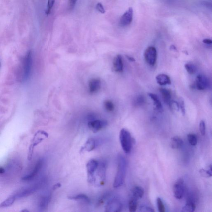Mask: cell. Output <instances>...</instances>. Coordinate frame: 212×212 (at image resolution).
Here are the masks:
<instances>
[{"mask_svg":"<svg viewBox=\"0 0 212 212\" xmlns=\"http://www.w3.org/2000/svg\"><path fill=\"white\" fill-rule=\"evenodd\" d=\"M127 168L126 159L122 155H120L118 157L117 171L113 181V187L117 188L123 185L126 177Z\"/></svg>","mask_w":212,"mask_h":212,"instance_id":"1","label":"cell"},{"mask_svg":"<svg viewBox=\"0 0 212 212\" xmlns=\"http://www.w3.org/2000/svg\"><path fill=\"white\" fill-rule=\"evenodd\" d=\"M119 140L124 151L126 153H130L132 146V140L130 133L127 130L122 128L119 134Z\"/></svg>","mask_w":212,"mask_h":212,"instance_id":"2","label":"cell"},{"mask_svg":"<svg viewBox=\"0 0 212 212\" xmlns=\"http://www.w3.org/2000/svg\"><path fill=\"white\" fill-rule=\"evenodd\" d=\"M106 164L105 162L99 163L98 167L95 174L93 184L100 187L105 184L106 178Z\"/></svg>","mask_w":212,"mask_h":212,"instance_id":"3","label":"cell"},{"mask_svg":"<svg viewBox=\"0 0 212 212\" xmlns=\"http://www.w3.org/2000/svg\"><path fill=\"white\" fill-rule=\"evenodd\" d=\"M48 133L44 131H39L36 133L29 148L27 156L29 160H31L32 159L34 148L45 139L48 138Z\"/></svg>","mask_w":212,"mask_h":212,"instance_id":"4","label":"cell"},{"mask_svg":"<svg viewBox=\"0 0 212 212\" xmlns=\"http://www.w3.org/2000/svg\"><path fill=\"white\" fill-rule=\"evenodd\" d=\"M45 182V179H42V180H40V181L38 182L33 185L24 188L23 189H22L20 191V192H18L17 194H15L16 198L25 197L31 195L36 191L38 190V189H39L40 188L44 185Z\"/></svg>","mask_w":212,"mask_h":212,"instance_id":"5","label":"cell"},{"mask_svg":"<svg viewBox=\"0 0 212 212\" xmlns=\"http://www.w3.org/2000/svg\"><path fill=\"white\" fill-rule=\"evenodd\" d=\"M123 205L121 201L115 198H112L106 203L105 211L106 212H119L121 211Z\"/></svg>","mask_w":212,"mask_h":212,"instance_id":"6","label":"cell"},{"mask_svg":"<svg viewBox=\"0 0 212 212\" xmlns=\"http://www.w3.org/2000/svg\"><path fill=\"white\" fill-rule=\"evenodd\" d=\"M99 163L96 160L92 159L89 160L86 165L88 174V181L90 184H93L95 174V173Z\"/></svg>","mask_w":212,"mask_h":212,"instance_id":"7","label":"cell"},{"mask_svg":"<svg viewBox=\"0 0 212 212\" xmlns=\"http://www.w3.org/2000/svg\"><path fill=\"white\" fill-rule=\"evenodd\" d=\"M144 58L146 62L149 65L154 66L156 64L157 59V52L153 47H149L144 52Z\"/></svg>","mask_w":212,"mask_h":212,"instance_id":"8","label":"cell"},{"mask_svg":"<svg viewBox=\"0 0 212 212\" xmlns=\"http://www.w3.org/2000/svg\"><path fill=\"white\" fill-rule=\"evenodd\" d=\"M107 125L108 122L106 120L97 119L89 121L88 127L92 131L96 133L106 127Z\"/></svg>","mask_w":212,"mask_h":212,"instance_id":"9","label":"cell"},{"mask_svg":"<svg viewBox=\"0 0 212 212\" xmlns=\"http://www.w3.org/2000/svg\"><path fill=\"white\" fill-rule=\"evenodd\" d=\"M173 191L176 199L180 200L183 197L185 193V185L183 179H179L175 183Z\"/></svg>","mask_w":212,"mask_h":212,"instance_id":"10","label":"cell"},{"mask_svg":"<svg viewBox=\"0 0 212 212\" xmlns=\"http://www.w3.org/2000/svg\"><path fill=\"white\" fill-rule=\"evenodd\" d=\"M134 11L132 8H130L121 16L119 21L120 26L124 27L129 25L133 20Z\"/></svg>","mask_w":212,"mask_h":212,"instance_id":"11","label":"cell"},{"mask_svg":"<svg viewBox=\"0 0 212 212\" xmlns=\"http://www.w3.org/2000/svg\"><path fill=\"white\" fill-rule=\"evenodd\" d=\"M43 164V160H39L37 162L34 168L31 171V173L23 177L22 179L23 181H29L32 180L38 175V173L41 170Z\"/></svg>","mask_w":212,"mask_h":212,"instance_id":"12","label":"cell"},{"mask_svg":"<svg viewBox=\"0 0 212 212\" xmlns=\"http://www.w3.org/2000/svg\"><path fill=\"white\" fill-rule=\"evenodd\" d=\"M196 85L198 90H205L208 88L209 85V81L208 78L204 75L199 74L197 76L196 80Z\"/></svg>","mask_w":212,"mask_h":212,"instance_id":"13","label":"cell"},{"mask_svg":"<svg viewBox=\"0 0 212 212\" xmlns=\"http://www.w3.org/2000/svg\"><path fill=\"white\" fill-rule=\"evenodd\" d=\"M32 54L31 51L28 52L25 56V63H24V71H25V77L27 78L30 76L31 68H32Z\"/></svg>","mask_w":212,"mask_h":212,"instance_id":"14","label":"cell"},{"mask_svg":"<svg viewBox=\"0 0 212 212\" xmlns=\"http://www.w3.org/2000/svg\"><path fill=\"white\" fill-rule=\"evenodd\" d=\"M101 86L100 80L99 78H92L89 83V91L90 94L97 93L99 91Z\"/></svg>","mask_w":212,"mask_h":212,"instance_id":"15","label":"cell"},{"mask_svg":"<svg viewBox=\"0 0 212 212\" xmlns=\"http://www.w3.org/2000/svg\"><path fill=\"white\" fill-rule=\"evenodd\" d=\"M113 67L117 72H121L123 70L124 65L122 56L121 55H117L113 60Z\"/></svg>","mask_w":212,"mask_h":212,"instance_id":"16","label":"cell"},{"mask_svg":"<svg viewBox=\"0 0 212 212\" xmlns=\"http://www.w3.org/2000/svg\"><path fill=\"white\" fill-rule=\"evenodd\" d=\"M157 83L160 85H165L171 84L170 77L165 74H160L156 77Z\"/></svg>","mask_w":212,"mask_h":212,"instance_id":"17","label":"cell"},{"mask_svg":"<svg viewBox=\"0 0 212 212\" xmlns=\"http://www.w3.org/2000/svg\"><path fill=\"white\" fill-rule=\"evenodd\" d=\"M148 95L153 102L154 108L156 110L158 111V112H162L163 110V106L158 96L155 94L152 93H148Z\"/></svg>","mask_w":212,"mask_h":212,"instance_id":"18","label":"cell"},{"mask_svg":"<svg viewBox=\"0 0 212 212\" xmlns=\"http://www.w3.org/2000/svg\"><path fill=\"white\" fill-rule=\"evenodd\" d=\"M184 145L183 140L178 136H174L171 138L170 141V146L174 149H179L182 147Z\"/></svg>","mask_w":212,"mask_h":212,"instance_id":"19","label":"cell"},{"mask_svg":"<svg viewBox=\"0 0 212 212\" xmlns=\"http://www.w3.org/2000/svg\"><path fill=\"white\" fill-rule=\"evenodd\" d=\"M96 142L95 140L93 138H89L83 147L82 150L87 152H91L94 150L96 148Z\"/></svg>","mask_w":212,"mask_h":212,"instance_id":"20","label":"cell"},{"mask_svg":"<svg viewBox=\"0 0 212 212\" xmlns=\"http://www.w3.org/2000/svg\"><path fill=\"white\" fill-rule=\"evenodd\" d=\"M51 196H52L51 193H48L45 195L41 198L39 203V208L41 210H45L47 208L49 203L51 200Z\"/></svg>","mask_w":212,"mask_h":212,"instance_id":"21","label":"cell"},{"mask_svg":"<svg viewBox=\"0 0 212 212\" xmlns=\"http://www.w3.org/2000/svg\"><path fill=\"white\" fill-rule=\"evenodd\" d=\"M132 197L136 200L141 199L144 195V190L141 186H135L133 189L132 192Z\"/></svg>","mask_w":212,"mask_h":212,"instance_id":"22","label":"cell"},{"mask_svg":"<svg viewBox=\"0 0 212 212\" xmlns=\"http://www.w3.org/2000/svg\"><path fill=\"white\" fill-rule=\"evenodd\" d=\"M160 91L166 104L169 105L171 102V95L170 90L165 88L160 89Z\"/></svg>","mask_w":212,"mask_h":212,"instance_id":"23","label":"cell"},{"mask_svg":"<svg viewBox=\"0 0 212 212\" xmlns=\"http://www.w3.org/2000/svg\"><path fill=\"white\" fill-rule=\"evenodd\" d=\"M68 198L70 200H80V201H83L84 202L89 203H90V198L84 194H80L76 195L70 196H68Z\"/></svg>","mask_w":212,"mask_h":212,"instance_id":"24","label":"cell"},{"mask_svg":"<svg viewBox=\"0 0 212 212\" xmlns=\"http://www.w3.org/2000/svg\"><path fill=\"white\" fill-rule=\"evenodd\" d=\"M16 199L17 198H16V195L11 196L1 203L0 204V208H5L10 207L13 204Z\"/></svg>","mask_w":212,"mask_h":212,"instance_id":"25","label":"cell"},{"mask_svg":"<svg viewBox=\"0 0 212 212\" xmlns=\"http://www.w3.org/2000/svg\"><path fill=\"white\" fill-rule=\"evenodd\" d=\"M196 208V206L195 204L192 201H189L182 208L181 212H193L195 210Z\"/></svg>","mask_w":212,"mask_h":212,"instance_id":"26","label":"cell"},{"mask_svg":"<svg viewBox=\"0 0 212 212\" xmlns=\"http://www.w3.org/2000/svg\"><path fill=\"white\" fill-rule=\"evenodd\" d=\"M138 206V200L132 198L129 200L128 203V208L131 212H135Z\"/></svg>","mask_w":212,"mask_h":212,"instance_id":"27","label":"cell"},{"mask_svg":"<svg viewBox=\"0 0 212 212\" xmlns=\"http://www.w3.org/2000/svg\"><path fill=\"white\" fill-rule=\"evenodd\" d=\"M208 170H205V169H201L199 171L200 174L203 177H206V178H209L212 177V166L210 165L208 167Z\"/></svg>","mask_w":212,"mask_h":212,"instance_id":"28","label":"cell"},{"mask_svg":"<svg viewBox=\"0 0 212 212\" xmlns=\"http://www.w3.org/2000/svg\"><path fill=\"white\" fill-rule=\"evenodd\" d=\"M185 68L189 74L193 75L196 72V68L194 64L191 63H189L185 65Z\"/></svg>","mask_w":212,"mask_h":212,"instance_id":"29","label":"cell"},{"mask_svg":"<svg viewBox=\"0 0 212 212\" xmlns=\"http://www.w3.org/2000/svg\"><path fill=\"white\" fill-rule=\"evenodd\" d=\"M134 105L136 106H142L145 102V99L143 95H140L136 96L134 99Z\"/></svg>","mask_w":212,"mask_h":212,"instance_id":"30","label":"cell"},{"mask_svg":"<svg viewBox=\"0 0 212 212\" xmlns=\"http://www.w3.org/2000/svg\"><path fill=\"white\" fill-rule=\"evenodd\" d=\"M188 141L189 143L192 146H196L197 144L198 139L196 135L194 134H189L187 135Z\"/></svg>","mask_w":212,"mask_h":212,"instance_id":"31","label":"cell"},{"mask_svg":"<svg viewBox=\"0 0 212 212\" xmlns=\"http://www.w3.org/2000/svg\"><path fill=\"white\" fill-rule=\"evenodd\" d=\"M105 110L108 112H112L114 110V105L112 101L107 100L104 102Z\"/></svg>","mask_w":212,"mask_h":212,"instance_id":"32","label":"cell"},{"mask_svg":"<svg viewBox=\"0 0 212 212\" xmlns=\"http://www.w3.org/2000/svg\"><path fill=\"white\" fill-rule=\"evenodd\" d=\"M111 195H112V194L110 193H109V192L108 193H105L101 197V198L98 200V205L100 206V205L104 203L106 200H110L111 199V196H112Z\"/></svg>","mask_w":212,"mask_h":212,"instance_id":"33","label":"cell"},{"mask_svg":"<svg viewBox=\"0 0 212 212\" xmlns=\"http://www.w3.org/2000/svg\"><path fill=\"white\" fill-rule=\"evenodd\" d=\"M157 208L160 212H164L165 211V208L162 199L160 198H157Z\"/></svg>","mask_w":212,"mask_h":212,"instance_id":"34","label":"cell"},{"mask_svg":"<svg viewBox=\"0 0 212 212\" xmlns=\"http://www.w3.org/2000/svg\"><path fill=\"white\" fill-rule=\"evenodd\" d=\"M55 2V0H48V3H47V9L46 11V14L47 16L50 13L51 10L54 6Z\"/></svg>","mask_w":212,"mask_h":212,"instance_id":"35","label":"cell"},{"mask_svg":"<svg viewBox=\"0 0 212 212\" xmlns=\"http://www.w3.org/2000/svg\"><path fill=\"white\" fill-rule=\"evenodd\" d=\"M170 108L172 110L179 111V104L175 101L171 100L168 105Z\"/></svg>","mask_w":212,"mask_h":212,"instance_id":"36","label":"cell"},{"mask_svg":"<svg viewBox=\"0 0 212 212\" xmlns=\"http://www.w3.org/2000/svg\"><path fill=\"white\" fill-rule=\"evenodd\" d=\"M199 129H200V134L201 135H204L206 134V127L204 121L203 120L200 121V124H199Z\"/></svg>","mask_w":212,"mask_h":212,"instance_id":"37","label":"cell"},{"mask_svg":"<svg viewBox=\"0 0 212 212\" xmlns=\"http://www.w3.org/2000/svg\"><path fill=\"white\" fill-rule=\"evenodd\" d=\"M139 211L141 212H153L155 211L154 210L151 208V207H149L146 205H142L140 206L139 208Z\"/></svg>","mask_w":212,"mask_h":212,"instance_id":"38","label":"cell"},{"mask_svg":"<svg viewBox=\"0 0 212 212\" xmlns=\"http://www.w3.org/2000/svg\"><path fill=\"white\" fill-rule=\"evenodd\" d=\"M96 9L100 13L104 14L106 12L105 8H104L102 3H97V5H96Z\"/></svg>","mask_w":212,"mask_h":212,"instance_id":"39","label":"cell"},{"mask_svg":"<svg viewBox=\"0 0 212 212\" xmlns=\"http://www.w3.org/2000/svg\"><path fill=\"white\" fill-rule=\"evenodd\" d=\"M179 106L180 107L182 113L183 115H185V104L184 101L183 99H181L180 100V103H179Z\"/></svg>","mask_w":212,"mask_h":212,"instance_id":"40","label":"cell"},{"mask_svg":"<svg viewBox=\"0 0 212 212\" xmlns=\"http://www.w3.org/2000/svg\"><path fill=\"white\" fill-rule=\"evenodd\" d=\"M77 1V0H69V4L71 9H73L75 6Z\"/></svg>","mask_w":212,"mask_h":212,"instance_id":"41","label":"cell"},{"mask_svg":"<svg viewBox=\"0 0 212 212\" xmlns=\"http://www.w3.org/2000/svg\"><path fill=\"white\" fill-rule=\"evenodd\" d=\"M203 42L204 43L206 44V45H211L212 44V40L209 39H203Z\"/></svg>","mask_w":212,"mask_h":212,"instance_id":"42","label":"cell"},{"mask_svg":"<svg viewBox=\"0 0 212 212\" xmlns=\"http://www.w3.org/2000/svg\"><path fill=\"white\" fill-rule=\"evenodd\" d=\"M61 185L60 183H57V184H56V185L53 186V189L54 190H55L56 189H58L59 188L61 187Z\"/></svg>","mask_w":212,"mask_h":212,"instance_id":"43","label":"cell"},{"mask_svg":"<svg viewBox=\"0 0 212 212\" xmlns=\"http://www.w3.org/2000/svg\"><path fill=\"white\" fill-rule=\"evenodd\" d=\"M127 59H128V60H129V61H135V60L134 59V58L132 57H131L130 56H127Z\"/></svg>","mask_w":212,"mask_h":212,"instance_id":"44","label":"cell"},{"mask_svg":"<svg viewBox=\"0 0 212 212\" xmlns=\"http://www.w3.org/2000/svg\"><path fill=\"white\" fill-rule=\"evenodd\" d=\"M5 171L3 167H0V174H2L4 173Z\"/></svg>","mask_w":212,"mask_h":212,"instance_id":"45","label":"cell"},{"mask_svg":"<svg viewBox=\"0 0 212 212\" xmlns=\"http://www.w3.org/2000/svg\"><path fill=\"white\" fill-rule=\"evenodd\" d=\"M22 212H27V211L28 212V211L26 210H22Z\"/></svg>","mask_w":212,"mask_h":212,"instance_id":"46","label":"cell"},{"mask_svg":"<svg viewBox=\"0 0 212 212\" xmlns=\"http://www.w3.org/2000/svg\"><path fill=\"white\" fill-rule=\"evenodd\" d=\"M1 62H0V67H1Z\"/></svg>","mask_w":212,"mask_h":212,"instance_id":"47","label":"cell"}]
</instances>
